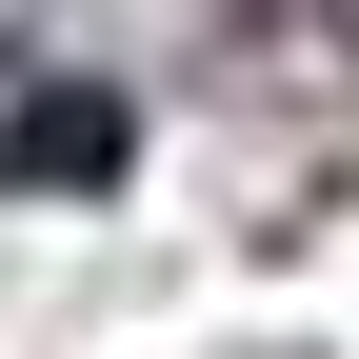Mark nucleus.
I'll return each instance as SVG.
<instances>
[{"instance_id":"f257e3e1","label":"nucleus","mask_w":359,"mask_h":359,"mask_svg":"<svg viewBox=\"0 0 359 359\" xmlns=\"http://www.w3.org/2000/svg\"><path fill=\"white\" fill-rule=\"evenodd\" d=\"M120 160H140V140H120V100H100V80H40V100L0 120V180H40V200H100Z\"/></svg>"}]
</instances>
